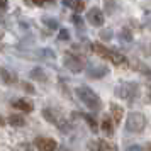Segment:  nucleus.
I'll use <instances>...</instances> for the list:
<instances>
[{
	"mask_svg": "<svg viewBox=\"0 0 151 151\" xmlns=\"http://www.w3.org/2000/svg\"><path fill=\"white\" fill-rule=\"evenodd\" d=\"M75 93H76V97L85 104V107H88L90 110H100V107H102L100 97L97 95L92 88H88V87H76Z\"/></svg>",
	"mask_w": 151,
	"mask_h": 151,
	"instance_id": "nucleus-1",
	"label": "nucleus"
},
{
	"mask_svg": "<svg viewBox=\"0 0 151 151\" xmlns=\"http://www.w3.org/2000/svg\"><path fill=\"white\" fill-rule=\"evenodd\" d=\"M146 116L141 112H131L126 117V131L129 132H141L146 127Z\"/></svg>",
	"mask_w": 151,
	"mask_h": 151,
	"instance_id": "nucleus-2",
	"label": "nucleus"
},
{
	"mask_svg": "<svg viewBox=\"0 0 151 151\" xmlns=\"http://www.w3.org/2000/svg\"><path fill=\"white\" fill-rule=\"evenodd\" d=\"M116 93L121 99H126V100H132V99H136L139 95V87H137L136 83H122V85H119L116 88Z\"/></svg>",
	"mask_w": 151,
	"mask_h": 151,
	"instance_id": "nucleus-3",
	"label": "nucleus"
},
{
	"mask_svg": "<svg viewBox=\"0 0 151 151\" xmlns=\"http://www.w3.org/2000/svg\"><path fill=\"white\" fill-rule=\"evenodd\" d=\"M63 63H65V66H66L71 73H82L83 70H85V63H83V60L80 58V56H76V55H70V53H66Z\"/></svg>",
	"mask_w": 151,
	"mask_h": 151,
	"instance_id": "nucleus-4",
	"label": "nucleus"
},
{
	"mask_svg": "<svg viewBox=\"0 0 151 151\" xmlns=\"http://www.w3.org/2000/svg\"><path fill=\"white\" fill-rule=\"evenodd\" d=\"M42 117L46 119V121H49L51 124H55L56 127H60L61 131H66L68 129V122L63 119L56 110H53V109H42Z\"/></svg>",
	"mask_w": 151,
	"mask_h": 151,
	"instance_id": "nucleus-5",
	"label": "nucleus"
},
{
	"mask_svg": "<svg viewBox=\"0 0 151 151\" xmlns=\"http://www.w3.org/2000/svg\"><path fill=\"white\" fill-rule=\"evenodd\" d=\"M87 21H88V24L93 26V27H102L104 22H105V17H104V12L100 9L93 7L87 12Z\"/></svg>",
	"mask_w": 151,
	"mask_h": 151,
	"instance_id": "nucleus-6",
	"label": "nucleus"
},
{
	"mask_svg": "<svg viewBox=\"0 0 151 151\" xmlns=\"http://www.w3.org/2000/svg\"><path fill=\"white\" fill-rule=\"evenodd\" d=\"M36 146L39 151H56V141L51 137H37L36 139Z\"/></svg>",
	"mask_w": 151,
	"mask_h": 151,
	"instance_id": "nucleus-7",
	"label": "nucleus"
},
{
	"mask_svg": "<svg viewBox=\"0 0 151 151\" xmlns=\"http://www.w3.org/2000/svg\"><path fill=\"white\" fill-rule=\"evenodd\" d=\"M87 73L92 78H102V76H105L109 73V68L105 65H90L88 70H87Z\"/></svg>",
	"mask_w": 151,
	"mask_h": 151,
	"instance_id": "nucleus-8",
	"label": "nucleus"
},
{
	"mask_svg": "<svg viewBox=\"0 0 151 151\" xmlns=\"http://www.w3.org/2000/svg\"><path fill=\"white\" fill-rule=\"evenodd\" d=\"M12 105H14L17 110H22V112H32V110H34V104L31 102V100H27V99H19V100H14Z\"/></svg>",
	"mask_w": 151,
	"mask_h": 151,
	"instance_id": "nucleus-9",
	"label": "nucleus"
},
{
	"mask_svg": "<svg viewBox=\"0 0 151 151\" xmlns=\"http://www.w3.org/2000/svg\"><path fill=\"white\" fill-rule=\"evenodd\" d=\"M93 51L100 58H104V60H110V56H112V49H109L107 46H104L102 42H95L93 44Z\"/></svg>",
	"mask_w": 151,
	"mask_h": 151,
	"instance_id": "nucleus-10",
	"label": "nucleus"
},
{
	"mask_svg": "<svg viewBox=\"0 0 151 151\" xmlns=\"http://www.w3.org/2000/svg\"><path fill=\"white\" fill-rule=\"evenodd\" d=\"M63 5L75 10V12H83L85 10V2L83 0H63Z\"/></svg>",
	"mask_w": 151,
	"mask_h": 151,
	"instance_id": "nucleus-11",
	"label": "nucleus"
},
{
	"mask_svg": "<svg viewBox=\"0 0 151 151\" xmlns=\"http://www.w3.org/2000/svg\"><path fill=\"white\" fill-rule=\"evenodd\" d=\"M0 76H2V80H4V82L9 83V85L17 83V80H19L14 71H10V70H7V68H2V70H0Z\"/></svg>",
	"mask_w": 151,
	"mask_h": 151,
	"instance_id": "nucleus-12",
	"label": "nucleus"
},
{
	"mask_svg": "<svg viewBox=\"0 0 151 151\" xmlns=\"http://www.w3.org/2000/svg\"><path fill=\"white\" fill-rule=\"evenodd\" d=\"M110 61L114 63L116 66H127V60H126V56H122L121 53H117V51H112V56H110Z\"/></svg>",
	"mask_w": 151,
	"mask_h": 151,
	"instance_id": "nucleus-13",
	"label": "nucleus"
},
{
	"mask_svg": "<svg viewBox=\"0 0 151 151\" xmlns=\"http://www.w3.org/2000/svg\"><path fill=\"white\" fill-rule=\"evenodd\" d=\"M92 146L95 148V151H117L110 143H107V141H102V139L95 141V143L92 144Z\"/></svg>",
	"mask_w": 151,
	"mask_h": 151,
	"instance_id": "nucleus-14",
	"label": "nucleus"
},
{
	"mask_svg": "<svg viewBox=\"0 0 151 151\" xmlns=\"http://www.w3.org/2000/svg\"><path fill=\"white\" fill-rule=\"evenodd\" d=\"M110 112H112V117L116 122H121L122 121V114H124V109L117 104H110Z\"/></svg>",
	"mask_w": 151,
	"mask_h": 151,
	"instance_id": "nucleus-15",
	"label": "nucleus"
},
{
	"mask_svg": "<svg viewBox=\"0 0 151 151\" xmlns=\"http://www.w3.org/2000/svg\"><path fill=\"white\" fill-rule=\"evenodd\" d=\"M9 124L14 126V127H22V126H26V119L22 116H19V114H12L9 117Z\"/></svg>",
	"mask_w": 151,
	"mask_h": 151,
	"instance_id": "nucleus-16",
	"label": "nucleus"
},
{
	"mask_svg": "<svg viewBox=\"0 0 151 151\" xmlns=\"http://www.w3.org/2000/svg\"><path fill=\"white\" fill-rule=\"evenodd\" d=\"M31 78H34V80H37V82H46V71L42 68H34L32 71H31Z\"/></svg>",
	"mask_w": 151,
	"mask_h": 151,
	"instance_id": "nucleus-17",
	"label": "nucleus"
},
{
	"mask_svg": "<svg viewBox=\"0 0 151 151\" xmlns=\"http://www.w3.org/2000/svg\"><path fill=\"white\" fill-rule=\"evenodd\" d=\"M102 129H104V132H105V134H109V136L114 132V127H112V122H110L109 117H105V119L102 121Z\"/></svg>",
	"mask_w": 151,
	"mask_h": 151,
	"instance_id": "nucleus-18",
	"label": "nucleus"
},
{
	"mask_svg": "<svg viewBox=\"0 0 151 151\" xmlns=\"http://www.w3.org/2000/svg\"><path fill=\"white\" fill-rule=\"evenodd\" d=\"M85 121H87V122H88V126H90V127H92V131H93V132H97V131H99V124H97L95 121H93V119H92V117L85 116Z\"/></svg>",
	"mask_w": 151,
	"mask_h": 151,
	"instance_id": "nucleus-19",
	"label": "nucleus"
},
{
	"mask_svg": "<svg viewBox=\"0 0 151 151\" xmlns=\"http://www.w3.org/2000/svg\"><path fill=\"white\" fill-rule=\"evenodd\" d=\"M27 5H37V7H42L46 4V0H24Z\"/></svg>",
	"mask_w": 151,
	"mask_h": 151,
	"instance_id": "nucleus-20",
	"label": "nucleus"
},
{
	"mask_svg": "<svg viewBox=\"0 0 151 151\" xmlns=\"http://www.w3.org/2000/svg\"><path fill=\"white\" fill-rule=\"evenodd\" d=\"M22 87H24V90H26V92H31V93H34V92H36L34 87H32L31 83H27V82H22Z\"/></svg>",
	"mask_w": 151,
	"mask_h": 151,
	"instance_id": "nucleus-21",
	"label": "nucleus"
},
{
	"mask_svg": "<svg viewBox=\"0 0 151 151\" xmlns=\"http://www.w3.org/2000/svg\"><path fill=\"white\" fill-rule=\"evenodd\" d=\"M121 39H126V41H131V39H132V36H131V32L129 31H122V34H121Z\"/></svg>",
	"mask_w": 151,
	"mask_h": 151,
	"instance_id": "nucleus-22",
	"label": "nucleus"
},
{
	"mask_svg": "<svg viewBox=\"0 0 151 151\" xmlns=\"http://www.w3.org/2000/svg\"><path fill=\"white\" fill-rule=\"evenodd\" d=\"M58 37H60V39H63V41H65V39H68V31H66V29H61Z\"/></svg>",
	"mask_w": 151,
	"mask_h": 151,
	"instance_id": "nucleus-23",
	"label": "nucleus"
},
{
	"mask_svg": "<svg viewBox=\"0 0 151 151\" xmlns=\"http://www.w3.org/2000/svg\"><path fill=\"white\" fill-rule=\"evenodd\" d=\"M7 0H0V9H7Z\"/></svg>",
	"mask_w": 151,
	"mask_h": 151,
	"instance_id": "nucleus-24",
	"label": "nucleus"
},
{
	"mask_svg": "<svg viewBox=\"0 0 151 151\" xmlns=\"http://www.w3.org/2000/svg\"><path fill=\"white\" fill-rule=\"evenodd\" d=\"M129 151H141V148L139 146H132V148H129Z\"/></svg>",
	"mask_w": 151,
	"mask_h": 151,
	"instance_id": "nucleus-25",
	"label": "nucleus"
},
{
	"mask_svg": "<svg viewBox=\"0 0 151 151\" xmlns=\"http://www.w3.org/2000/svg\"><path fill=\"white\" fill-rule=\"evenodd\" d=\"M4 124H5V121H4V117L0 116V126H4Z\"/></svg>",
	"mask_w": 151,
	"mask_h": 151,
	"instance_id": "nucleus-26",
	"label": "nucleus"
},
{
	"mask_svg": "<svg viewBox=\"0 0 151 151\" xmlns=\"http://www.w3.org/2000/svg\"><path fill=\"white\" fill-rule=\"evenodd\" d=\"M63 151H70V150H63Z\"/></svg>",
	"mask_w": 151,
	"mask_h": 151,
	"instance_id": "nucleus-27",
	"label": "nucleus"
}]
</instances>
